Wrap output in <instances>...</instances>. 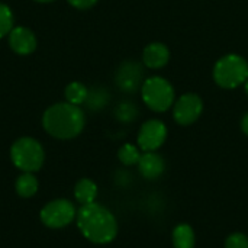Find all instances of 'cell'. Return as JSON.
Here are the masks:
<instances>
[{
	"mask_svg": "<svg viewBox=\"0 0 248 248\" xmlns=\"http://www.w3.org/2000/svg\"><path fill=\"white\" fill-rule=\"evenodd\" d=\"M141 96L147 108L158 113L169 110L176 102V94L171 83L161 76L145 78L141 86Z\"/></svg>",
	"mask_w": 248,
	"mask_h": 248,
	"instance_id": "obj_4",
	"label": "cell"
},
{
	"mask_svg": "<svg viewBox=\"0 0 248 248\" xmlns=\"http://www.w3.org/2000/svg\"><path fill=\"white\" fill-rule=\"evenodd\" d=\"M118 87L125 93H135L144 83V70L137 61H124L115 76Z\"/></svg>",
	"mask_w": 248,
	"mask_h": 248,
	"instance_id": "obj_9",
	"label": "cell"
},
{
	"mask_svg": "<svg viewBox=\"0 0 248 248\" xmlns=\"http://www.w3.org/2000/svg\"><path fill=\"white\" fill-rule=\"evenodd\" d=\"M86 116L80 106L61 102L49 106L42 116L44 129L57 140H71L81 134Z\"/></svg>",
	"mask_w": 248,
	"mask_h": 248,
	"instance_id": "obj_2",
	"label": "cell"
},
{
	"mask_svg": "<svg viewBox=\"0 0 248 248\" xmlns=\"http://www.w3.org/2000/svg\"><path fill=\"white\" fill-rule=\"evenodd\" d=\"M77 227L84 238L93 244H109L118 235V221L115 215L100 203L83 205L77 211Z\"/></svg>",
	"mask_w": 248,
	"mask_h": 248,
	"instance_id": "obj_1",
	"label": "cell"
},
{
	"mask_svg": "<svg viewBox=\"0 0 248 248\" xmlns=\"http://www.w3.org/2000/svg\"><path fill=\"white\" fill-rule=\"evenodd\" d=\"M137 116H138V108L135 103H132L129 100L121 102L115 109V118L122 124H129V122L135 121Z\"/></svg>",
	"mask_w": 248,
	"mask_h": 248,
	"instance_id": "obj_19",
	"label": "cell"
},
{
	"mask_svg": "<svg viewBox=\"0 0 248 248\" xmlns=\"http://www.w3.org/2000/svg\"><path fill=\"white\" fill-rule=\"evenodd\" d=\"M9 45L10 48L19 55H29L36 48V38L35 33L23 26H16L10 31Z\"/></svg>",
	"mask_w": 248,
	"mask_h": 248,
	"instance_id": "obj_10",
	"label": "cell"
},
{
	"mask_svg": "<svg viewBox=\"0 0 248 248\" xmlns=\"http://www.w3.org/2000/svg\"><path fill=\"white\" fill-rule=\"evenodd\" d=\"M225 248H248V237L243 232H232L225 240Z\"/></svg>",
	"mask_w": 248,
	"mask_h": 248,
	"instance_id": "obj_21",
	"label": "cell"
},
{
	"mask_svg": "<svg viewBox=\"0 0 248 248\" xmlns=\"http://www.w3.org/2000/svg\"><path fill=\"white\" fill-rule=\"evenodd\" d=\"M74 198L83 206L96 202L97 198V185L90 179H81L74 186Z\"/></svg>",
	"mask_w": 248,
	"mask_h": 248,
	"instance_id": "obj_14",
	"label": "cell"
},
{
	"mask_svg": "<svg viewBox=\"0 0 248 248\" xmlns=\"http://www.w3.org/2000/svg\"><path fill=\"white\" fill-rule=\"evenodd\" d=\"M13 29V13L12 9L0 1V38L10 33Z\"/></svg>",
	"mask_w": 248,
	"mask_h": 248,
	"instance_id": "obj_20",
	"label": "cell"
},
{
	"mask_svg": "<svg viewBox=\"0 0 248 248\" xmlns=\"http://www.w3.org/2000/svg\"><path fill=\"white\" fill-rule=\"evenodd\" d=\"M12 163L23 173H35L38 171L45 160V153L42 145L31 138L23 137L13 142L10 148Z\"/></svg>",
	"mask_w": 248,
	"mask_h": 248,
	"instance_id": "obj_5",
	"label": "cell"
},
{
	"mask_svg": "<svg viewBox=\"0 0 248 248\" xmlns=\"http://www.w3.org/2000/svg\"><path fill=\"white\" fill-rule=\"evenodd\" d=\"M64 94H65V99H67L68 103L80 106V105L86 103V99H87V94H89V89L83 83H80V81H73V83H70L65 87Z\"/></svg>",
	"mask_w": 248,
	"mask_h": 248,
	"instance_id": "obj_17",
	"label": "cell"
},
{
	"mask_svg": "<svg viewBox=\"0 0 248 248\" xmlns=\"http://www.w3.org/2000/svg\"><path fill=\"white\" fill-rule=\"evenodd\" d=\"M167 126L160 119H150L140 128L137 142L141 151H157L167 140Z\"/></svg>",
	"mask_w": 248,
	"mask_h": 248,
	"instance_id": "obj_8",
	"label": "cell"
},
{
	"mask_svg": "<svg viewBox=\"0 0 248 248\" xmlns=\"http://www.w3.org/2000/svg\"><path fill=\"white\" fill-rule=\"evenodd\" d=\"M15 189L22 198H32L38 192V180L33 173H23L17 177Z\"/></svg>",
	"mask_w": 248,
	"mask_h": 248,
	"instance_id": "obj_15",
	"label": "cell"
},
{
	"mask_svg": "<svg viewBox=\"0 0 248 248\" xmlns=\"http://www.w3.org/2000/svg\"><path fill=\"white\" fill-rule=\"evenodd\" d=\"M203 112V100L196 93L182 94L173 105V118L176 124L187 126L195 124Z\"/></svg>",
	"mask_w": 248,
	"mask_h": 248,
	"instance_id": "obj_7",
	"label": "cell"
},
{
	"mask_svg": "<svg viewBox=\"0 0 248 248\" xmlns=\"http://www.w3.org/2000/svg\"><path fill=\"white\" fill-rule=\"evenodd\" d=\"M170 60V51L167 45L161 42H151L142 51V62L147 68L158 70L167 65Z\"/></svg>",
	"mask_w": 248,
	"mask_h": 248,
	"instance_id": "obj_12",
	"label": "cell"
},
{
	"mask_svg": "<svg viewBox=\"0 0 248 248\" xmlns=\"http://www.w3.org/2000/svg\"><path fill=\"white\" fill-rule=\"evenodd\" d=\"M171 243L174 248H195L196 235L189 224H179L171 232Z\"/></svg>",
	"mask_w": 248,
	"mask_h": 248,
	"instance_id": "obj_13",
	"label": "cell"
},
{
	"mask_svg": "<svg viewBox=\"0 0 248 248\" xmlns=\"http://www.w3.org/2000/svg\"><path fill=\"white\" fill-rule=\"evenodd\" d=\"M77 217L74 205L67 199H57L49 202L41 209V222L52 230H60L67 227Z\"/></svg>",
	"mask_w": 248,
	"mask_h": 248,
	"instance_id": "obj_6",
	"label": "cell"
},
{
	"mask_svg": "<svg viewBox=\"0 0 248 248\" xmlns=\"http://www.w3.org/2000/svg\"><path fill=\"white\" fill-rule=\"evenodd\" d=\"M137 166L140 174L147 180H157L166 170V161L157 151L142 153Z\"/></svg>",
	"mask_w": 248,
	"mask_h": 248,
	"instance_id": "obj_11",
	"label": "cell"
},
{
	"mask_svg": "<svg viewBox=\"0 0 248 248\" xmlns=\"http://www.w3.org/2000/svg\"><path fill=\"white\" fill-rule=\"evenodd\" d=\"M110 99V94L109 92L105 89V87H93L89 90V94H87V99H86V105L90 110H100L103 109L108 102Z\"/></svg>",
	"mask_w": 248,
	"mask_h": 248,
	"instance_id": "obj_16",
	"label": "cell"
},
{
	"mask_svg": "<svg viewBox=\"0 0 248 248\" xmlns=\"http://www.w3.org/2000/svg\"><path fill=\"white\" fill-rule=\"evenodd\" d=\"M244 89H246V94L248 96V80L244 83Z\"/></svg>",
	"mask_w": 248,
	"mask_h": 248,
	"instance_id": "obj_24",
	"label": "cell"
},
{
	"mask_svg": "<svg viewBox=\"0 0 248 248\" xmlns=\"http://www.w3.org/2000/svg\"><path fill=\"white\" fill-rule=\"evenodd\" d=\"M241 131L248 137V112L243 116V119H241Z\"/></svg>",
	"mask_w": 248,
	"mask_h": 248,
	"instance_id": "obj_23",
	"label": "cell"
},
{
	"mask_svg": "<svg viewBox=\"0 0 248 248\" xmlns=\"http://www.w3.org/2000/svg\"><path fill=\"white\" fill-rule=\"evenodd\" d=\"M35 1H39V3H49V1H54V0H35Z\"/></svg>",
	"mask_w": 248,
	"mask_h": 248,
	"instance_id": "obj_25",
	"label": "cell"
},
{
	"mask_svg": "<svg viewBox=\"0 0 248 248\" xmlns=\"http://www.w3.org/2000/svg\"><path fill=\"white\" fill-rule=\"evenodd\" d=\"M142 153L141 148L134 145V144H124L119 150H118V160L124 164V166H137L140 158H141Z\"/></svg>",
	"mask_w": 248,
	"mask_h": 248,
	"instance_id": "obj_18",
	"label": "cell"
},
{
	"mask_svg": "<svg viewBox=\"0 0 248 248\" xmlns=\"http://www.w3.org/2000/svg\"><path fill=\"white\" fill-rule=\"evenodd\" d=\"M214 80L222 89H235L248 80L247 60L238 54H227L214 65Z\"/></svg>",
	"mask_w": 248,
	"mask_h": 248,
	"instance_id": "obj_3",
	"label": "cell"
},
{
	"mask_svg": "<svg viewBox=\"0 0 248 248\" xmlns=\"http://www.w3.org/2000/svg\"><path fill=\"white\" fill-rule=\"evenodd\" d=\"M68 3L76 7V9H80V10H86V9H90L93 7L97 0H68Z\"/></svg>",
	"mask_w": 248,
	"mask_h": 248,
	"instance_id": "obj_22",
	"label": "cell"
}]
</instances>
